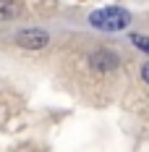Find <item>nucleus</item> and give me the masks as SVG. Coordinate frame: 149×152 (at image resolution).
I'll return each mask as SVG.
<instances>
[{
    "label": "nucleus",
    "instance_id": "f257e3e1",
    "mask_svg": "<svg viewBox=\"0 0 149 152\" xmlns=\"http://www.w3.org/2000/svg\"><path fill=\"white\" fill-rule=\"evenodd\" d=\"M128 18L123 8H102V11H94L92 13V24L102 31H120L128 26Z\"/></svg>",
    "mask_w": 149,
    "mask_h": 152
},
{
    "label": "nucleus",
    "instance_id": "f03ea898",
    "mask_svg": "<svg viewBox=\"0 0 149 152\" xmlns=\"http://www.w3.org/2000/svg\"><path fill=\"white\" fill-rule=\"evenodd\" d=\"M50 42V34L45 29H21L16 34V45L26 47V50H39Z\"/></svg>",
    "mask_w": 149,
    "mask_h": 152
},
{
    "label": "nucleus",
    "instance_id": "7ed1b4c3",
    "mask_svg": "<svg viewBox=\"0 0 149 152\" xmlns=\"http://www.w3.org/2000/svg\"><path fill=\"white\" fill-rule=\"evenodd\" d=\"M89 63H92V68H94L97 74H107V71L118 68V58H115V53H110V50H97L89 58Z\"/></svg>",
    "mask_w": 149,
    "mask_h": 152
},
{
    "label": "nucleus",
    "instance_id": "20e7f679",
    "mask_svg": "<svg viewBox=\"0 0 149 152\" xmlns=\"http://www.w3.org/2000/svg\"><path fill=\"white\" fill-rule=\"evenodd\" d=\"M24 11L21 0H0V21H11Z\"/></svg>",
    "mask_w": 149,
    "mask_h": 152
},
{
    "label": "nucleus",
    "instance_id": "39448f33",
    "mask_svg": "<svg viewBox=\"0 0 149 152\" xmlns=\"http://www.w3.org/2000/svg\"><path fill=\"white\" fill-rule=\"evenodd\" d=\"M131 42H134L139 50H144L149 55V37H144V34H131Z\"/></svg>",
    "mask_w": 149,
    "mask_h": 152
},
{
    "label": "nucleus",
    "instance_id": "423d86ee",
    "mask_svg": "<svg viewBox=\"0 0 149 152\" xmlns=\"http://www.w3.org/2000/svg\"><path fill=\"white\" fill-rule=\"evenodd\" d=\"M141 76H144V81L149 84V63H144V66H141Z\"/></svg>",
    "mask_w": 149,
    "mask_h": 152
}]
</instances>
